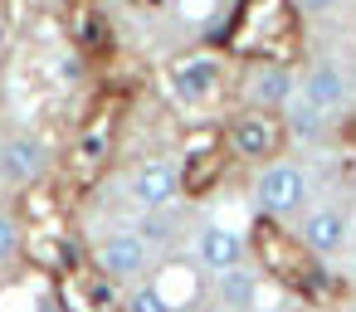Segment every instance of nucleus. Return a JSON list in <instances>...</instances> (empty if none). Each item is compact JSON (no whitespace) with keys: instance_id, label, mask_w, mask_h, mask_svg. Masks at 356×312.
<instances>
[{"instance_id":"nucleus-1","label":"nucleus","mask_w":356,"mask_h":312,"mask_svg":"<svg viewBox=\"0 0 356 312\" xmlns=\"http://www.w3.org/2000/svg\"><path fill=\"white\" fill-rule=\"evenodd\" d=\"M312 200V181H307V166L293 161V156H273L254 171V186H249V205L259 220H298Z\"/></svg>"},{"instance_id":"nucleus-2","label":"nucleus","mask_w":356,"mask_h":312,"mask_svg":"<svg viewBox=\"0 0 356 312\" xmlns=\"http://www.w3.org/2000/svg\"><path fill=\"white\" fill-rule=\"evenodd\" d=\"M152 254H156V249L142 239L137 224H118V229H108V234L98 239V249H93L98 273L113 278V283H137V278H147Z\"/></svg>"},{"instance_id":"nucleus-3","label":"nucleus","mask_w":356,"mask_h":312,"mask_svg":"<svg viewBox=\"0 0 356 312\" xmlns=\"http://www.w3.org/2000/svg\"><path fill=\"white\" fill-rule=\"evenodd\" d=\"M278 137H283V122H273V113H259V108H244L225 122V147L249 161V166H264L278 156Z\"/></svg>"},{"instance_id":"nucleus-4","label":"nucleus","mask_w":356,"mask_h":312,"mask_svg":"<svg viewBox=\"0 0 356 312\" xmlns=\"http://www.w3.org/2000/svg\"><path fill=\"white\" fill-rule=\"evenodd\" d=\"M298 244L312 258H341L351 244V215L341 205H307L298 215Z\"/></svg>"},{"instance_id":"nucleus-5","label":"nucleus","mask_w":356,"mask_h":312,"mask_svg":"<svg viewBox=\"0 0 356 312\" xmlns=\"http://www.w3.org/2000/svg\"><path fill=\"white\" fill-rule=\"evenodd\" d=\"M127 195L137 200V210L176 205V195H181V161L176 156H147V161H137L132 176H127Z\"/></svg>"},{"instance_id":"nucleus-6","label":"nucleus","mask_w":356,"mask_h":312,"mask_svg":"<svg viewBox=\"0 0 356 312\" xmlns=\"http://www.w3.org/2000/svg\"><path fill=\"white\" fill-rule=\"evenodd\" d=\"M298 98V74L278 59H259L244 69V103L259 113H283Z\"/></svg>"},{"instance_id":"nucleus-7","label":"nucleus","mask_w":356,"mask_h":312,"mask_svg":"<svg viewBox=\"0 0 356 312\" xmlns=\"http://www.w3.org/2000/svg\"><path fill=\"white\" fill-rule=\"evenodd\" d=\"M298 98H307L312 108H322V113H346L351 108V74H346V64H337V59H312L302 74H298Z\"/></svg>"},{"instance_id":"nucleus-8","label":"nucleus","mask_w":356,"mask_h":312,"mask_svg":"<svg viewBox=\"0 0 356 312\" xmlns=\"http://www.w3.org/2000/svg\"><path fill=\"white\" fill-rule=\"evenodd\" d=\"M44 171H49V142L44 137L15 132V137L0 142V181H6V186L25 190V186L44 181Z\"/></svg>"},{"instance_id":"nucleus-9","label":"nucleus","mask_w":356,"mask_h":312,"mask_svg":"<svg viewBox=\"0 0 356 312\" xmlns=\"http://www.w3.org/2000/svg\"><path fill=\"white\" fill-rule=\"evenodd\" d=\"M225 83V64L210 59V54H191L171 69V93L186 103V108H205Z\"/></svg>"},{"instance_id":"nucleus-10","label":"nucleus","mask_w":356,"mask_h":312,"mask_svg":"<svg viewBox=\"0 0 356 312\" xmlns=\"http://www.w3.org/2000/svg\"><path fill=\"white\" fill-rule=\"evenodd\" d=\"M195 263L210 268V273L234 268V263H249V239L234 224H200L195 229Z\"/></svg>"},{"instance_id":"nucleus-11","label":"nucleus","mask_w":356,"mask_h":312,"mask_svg":"<svg viewBox=\"0 0 356 312\" xmlns=\"http://www.w3.org/2000/svg\"><path fill=\"white\" fill-rule=\"evenodd\" d=\"M283 137L302 151H322V147H332V113L312 108L307 98H293L283 108Z\"/></svg>"},{"instance_id":"nucleus-12","label":"nucleus","mask_w":356,"mask_h":312,"mask_svg":"<svg viewBox=\"0 0 356 312\" xmlns=\"http://www.w3.org/2000/svg\"><path fill=\"white\" fill-rule=\"evenodd\" d=\"M215 302L225 312H254L259 307V273L249 263H234V268H220L215 273Z\"/></svg>"},{"instance_id":"nucleus-13","label":"nucleus","mask_w":356,"mask_h":312,"mask_svg":"<svg viewBox=\"0 0 356 312\" xmlns=\"http://www.w3.org/2000/svg\"><path fill=\"white\" fill-rule=\"evenodd\" d=\"M137 229H142V239L156 249V254H171L181 239H186V210L181 205H161V210H142V220H137Z\"/></svg>"},{"instance_id":"nucleus-14","label":"nucleus","mask_w":356,"mask_h":312,"mask_svg":"<svg viewBox=\"0 0 356 312\" xmlns=\"http://www.w3.org/2000/svg\"><path fill=\"white\" fill-rule=\"evenodd\" d=\"M122 312H176V302H171V293L156 278H137L122 293Z\"/></svg>"},{"instance_id":"nucleus-15","label":"nucleus","mask_w":356,"mask_h":312,"mask_svg":"<svg viewBox=\"0 0 356 312\" xmlns=\"http://www.w3.org/2000/svg\"><path fill=\"white\" fill-rule=\"evenodd\" d=\"M20 244H25V234H20L15 215H6V210H0V263H10V258L20 254Z\"/></svg>"},{"instance_id":"nucleus-16","label":"nucleus","mask_w":356,"mask_h":312,"mask_svg":"<svg viewBox=\"0 0 356 312\" xmlns=\"http://www.w3.org/2000/svg\"><path fill=\"white\" fill-rule=\"evenodd\" d=\"M293 6H298L307 20H332V15L346 10V0H293Z\"/></svg>"},{"instance_id":"nucleus-17","label":"nucleus","mask_w":356,"mask_h":312,"mask_svg":"<svg viewBox=\"0 0 356 312\" xmlns=\"http://www.w3.org/2000/svg\"><path fill=\"white\" fill-rule=\"evenodd\" d=\"M98 151H103V137H98V132L79 142V156H83V161H98Z\"/></svg>"},{"instance_id":"nucleus-18","label":"nucleus","mask_w":356,"mask_h":312,"mask_svg":"<svg viewBox=\"0 0 356 312\" xmlns=\"http://www.w3.org/2000/svg\"><path fill=\"white\" fill-rule=\"evenodd\" d=\"M6 49H10V20L0 15V54H6Z\"/></svg>"},{"instance_id":"nucleus-19","label":"nucleus","mask_w":356,"mask_h":312,"mask_svg":"<svg viewBox=\"0 0 356 312\" xmlns=\"http://www.w3.org/2000/svg\"><path fill=\"white\" fill-rule=\"evenodd\" d=\"M35 312H64V307H59L54 297H40V302H35Z\"/></svg>"}]
</instances>
